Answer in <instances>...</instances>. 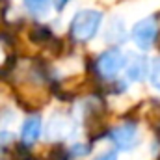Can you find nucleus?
<instances>
[{
  "label": "nucleus",
  "mask_w": 160,
  "mask_h": 160,
  "mask_svg": "<svg viewBox=\"0 0 160 160\" xmlns=\"http://www.w3.org/2000/svg\"><path fill=\"white\" fill-rule=\"evenodd\" d=\"M102 22V13L97 9L78 11L71 22V34L77 41H89L99 30Z\"/></svg>",
  "instance_id": "1"
},
{
  "label": "nucleus",
  "mask_w": 160,
  "mask_h": 160,
  "mask_svg": "<svg viewBox=\"0 0 160 160\" xmlns=\"http://www.w3.org/2000/svg\"><path fill=\"white\" fill-rule=\"evenodd\" d=\"M125 67H127V56L119 48H112V50L102 52L99 56V62H97V69H99L101 77H104V78H114Z\"/></svg>",
  "instance_id": "2"
},
{
  "label": "nucleus",
  "mask_w": 160,
  "mask_h": 160,
  "mask_svg": "<svg viewBox=\"0 0 160 160\" xmlns=\"http://www.w3.org/2000/svg\"><path fill=\"white\" fill-rule=\"evenodd\" d=\"M110 140L119 151H130L140 143V130L134 123H123L119 127L112 128Z\"/></svg>",
  "instance_id": "3"
},
{
  "label": "nucleus",
  "mask_w": 160,
  "mask_h": 160,
  "mask_svg": "<svg viewBox=\"0 0 160 160\" xmlns=\"http://www.w3.org/2000/svg\"><path fill=\"white\" fill-rule=\"evenodd\" d=\"M157 34H158V26L153 17H145L132 26V41L142 50H147L153 45V41L157 39Z\"/></svg>",
  "instance_id": "4"
},
{
  "label": "nucleus",
  "mask_w": 160,
  "mask_h": 160,
  "mask_svg": "<svg viewBox=\"0 0 160 160\" xmlns=\"http://www.w3.org/2000/svg\"><path fill=\"white\" fill-rule=\"evenodd\" d=\"M41 134V119L38 116L34 118H28V119L22 123V128H21V138L26 145H32L36 143V140L39 138Z\"/></svg>",
  "instance_id": "5"
},
{
  "label": "nucleus",
  "mask_w": 160,
  "mask_h": 160,
  "mask_svg": "<svg viewBox=\"0 0 160 160\" xmlns=\"http://www.w3.org/2000/svg\"><path fill=\"white\" fill-rule=\"evenodd\" d=\"M147 69H149V65L142 58H132L130 65L127 67V77H128V80H132V82H140V80L145 77Z\"/></svg>",
  "instance_id": "6"
},
{
  "label": "nucleus",
  "mask_w": 160,
  "mask_h": 160,
  "mask_svg": "<svg viewBox=\"0 0 160 160\" xmlns=\"http://www.w3.org/2000/svg\"><path fill=\"white\" fill-rule=\"evenodd\" d=\"M67 132V121L63 118H52L47 127V138L48 140H58Z\"/></svg>",
  "instance_id": "7"
},
{
  "label": "nucleus",
  "mask_w": 160,
  "mask_h": 160,
  "mask_svg": "<svg viewBox=\"0 0 160 160\" xmlns=\"http://www.w3.org/2000/svg\"><path fill=\"white\" fill-rule=\"evenodd\" d=\"M149 82H151V86L160 91V58H155V60H151V63H149Z\"/></svg>",
  "instance_id": "8"
},
{
  "label": "nucleus",
  "mask_w": 160,
  "mask_h": 160,
  "mask_svg": "<svg viewBox=\"0 0 160 160\" xmlns=\"http://www.w3.org/2000/svg\"><path fill=\"white\" fill-rule=\"evenodd\" d=\"M22 2H24V6H26L32 13H36V15H45V13L48 11V6H50L52 0H22Z\"/></svg>",
  "instance_id": "9"
},
{
  "label": "nucleus",
  "mask_w": 160,
  "mask_h": 160,
  "mask_svg": "<svg viewBox=\"0 0 160 160\" xmlns=\"http://www.w3.org/2000/svg\"><path fill=\"white\" fill-rule=\"evenodd\" d=\"M11 140H13V134H11V132H8V130H0V145L9 143Z\"/></svg>",
  "instance_id": "10"
},
{
  "label": "nucleus",
  "mask_w": 160,
  "mask_h": 160,
  "mask_svg": "<svg viewBox=\"0 0 160 160\" xmlns=\"http://www.w3.org/2000/svg\"><path fill=\"white\" fill-rule=\"evenodd\" d=\"M95 160H118V155H116L114 151H108V153H102V155H99Z\"/></svg>",
  "instance_id": "11"
},
{
  "label": "nucleus",
  "mask_w": 160,
  "mask_h": 160,
  "mask_svg": "<svg viewBox=\"0 0 160 160\" xmlns=\"http://www.w3.org/2000/svg\"><path fill=\"white\" fill-rule=\"evenodd\" d=\"M67 0H54V4H56V8L60 9V8H63V4H65Z\"/></svg>",
  "instance_id": "12"
}]
</instances>
